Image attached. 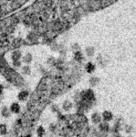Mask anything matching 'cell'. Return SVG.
Wrapping results in <instances>:
<instances>
[{"label":"cell","mask_w":136,"mask_h":137,"mask_svg":"<svg viewBox=\"0 0 136 137\" xmlns=\"http://www.w3.org/2000/svg\"><path fill=\"white\" fill-rule=\"evenodd\" d=\"M27 95H28V93L27 91H22V92H20V94L19 95V99L20 100H27Z\"/></svg>","instance_id":"6da1fadb"},{"label":"cell","mask_w":136,"mask_h":137,"mask_svg":"<svg viewBox=\"0 0 136 137\" xmlns=\"http://www.w3.org/2000/svg\"><path fill=\"white\" fill-rule=\"evenodd\" d=\"M19 109H20V107L18 103H14L11 105V111H12L13 112H15V113L19 112Z\"/></svg>","instance_id":"7a4b0ae2"},{"label":"cell","mask_w":136,"mask_h":137,"mask_svg":"<svg viewBox=\"0 0 136 137\" xmlns=\"http://www.w3.org/2000/svg\"><path fill=\"white\" fill-rule=\"evenodd\" d=\"M92 120H93L94 123H98V122H99L100 120V116L98 114L93 115V116H92Z\"/></svg>","instance_id":"3957f363"},{"label":"cell","mask_w":136,"mask_h":137,"mask_svg":"<svg viewBox=\"0 0 136 137\" xmlns=\"http://www.w3.org/2000/svg\"><path fill=\"white\" fill-rule=\"evenodd\" d=\"M103 116H104V119H105L106 120H110V119H111V114L110 112H107L104 113Z\"/></svg>","instance_id":"277c9868"},{"label":"cell","mask_w":136,"mask_h":137,"mask_svg":"<svg viewBox=\"0 0 136 137\" xmlns=\"http://www.w3.org/2000/svg\"><path fill=\"white\" fill-rule=\"evenodd\" d=\"M24 61L26 63H29L31 61V55L30 54H28L27 55H26L25 58H24Z\"/></svg>","instance_id":"5b68a950"},{"label":"cell","mask_w":136,"mask_h":137,"mask_svg":"<svg viewBox=\"0 0 136 137\" xmlns=\"http://www.w3.org/2000/svg\"><path fill=\"white\" fill-rule=\"evenodd\" d=\"M6 132H7V130H6L5 126L4 125H1V126H0V133L6 134Z\"/></svg>","instance_id":"8992f818"},{"label":"cell","mask_w":136,"mask_h":137,"mask_svg":"<svg viewBox=\"0 0 136 137\" xmlns=\"http://www.w3.org/2000/svg\"><path fill=\"white\" fill-rule=\"evenodd\" d=\"M38 133H39V136H42L43 135V133H44V129L42 127H40L39 128V130H38Z\"/></svg>","instance_id":"52a82bcc"},{"label":"cell","mask_w":136,"mask_h":137,"mask_svg":"<svg viewBox=\"0 0 136 137\" xmlns=\"http://www.w3.org/2000/svg\"><path fill=\"white\" fill-rule=\"evenodd\" d=\"M2 115H3L4 116H9L10 115V113L7 111V108H3V110H2Z\"/></svg>","instance_id":"ba28073f"},{"label":"cell","mask_w":136,"mask_h":137,"mask_svg":"<svg viewBox=\"0 0 136 137\" xmlns=\"http://www.w3.org/2000/svg\"><path fill=\"white\" fill-rule=\"evenodd\" d=\"M94 66L92 65V64L91 63H89V65L87 67V70H88V71H92V70H94Z\"/></svg>","instance_id":"9c48e42d"},{"label":"cell","mask_w":136,"mask_h":137,"mask_svg":"<svg viewBox=\"0 0 136 137\" xmlns=\"http://www.w3.org/2000/svg\"><path fill=\"white\" fill-rule=\"evenodd\" d=\"M101 127H103V130H107L108 126H107V125H103V124H102V125H101Z\"/></svg>","instance_id":"30bf717a"},{"label":"cell","mask_w":136,"mask_h":137,"mask_svg":"<svg viewBox=\"0 0 136 137\" xmlns=\"http://www.w3.org/2000/svg\"><path fill=\"white\" fill-rule=\"evenodd\" d=\"M2 87L0 86V94H1V92H2Z\"/></svg>","instance_id":"8fae6325"}]
</instances>
